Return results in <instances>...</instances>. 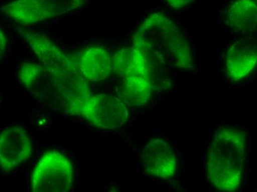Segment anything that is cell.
I'll list each match as a JSON object with an SVG mask.
<instances>
[{
    "mask_svg": "<svg viewBox=\"0 0 257 192\" xmlns=\"http://www.w3.org/2000/svg\"><path fill=\"white\" fill-rule=\"evenodd\" d=\"M133 46L184 70L194 69L192 51L179 28L166 14H150L133 35Z\"/></svg>",
    "mask_w": 257,
    "mask_h": 192,
    "instance_id": "cell-1",
    "label": "cell"
},
{
    "mask_svg": "<svg viewBox=\"0 0 257 192\" xmlns=\"http://www.w3.org/2000/svg\"><path fill=\"white\" fill-rule=\"evenodd\" d=\"M246 155L245 134L233 126L216 131L208 149L207 176L219 191H236L241 185Z\"/></svg>",
    "mask_w": 257,
    "mask_h": 192,
    "instance_id": "cell-2",
    "label": "cell"
},
{
    "mask_svg": "<svg viewBox=\"0 0 257 192\" xmlns=\"http://www.w3.org/2000/svg\"><path fill=\"white\" fill-rule=\"evenodd\" d=\"M41 63L56 76L74 96L83 108L93 93L74 60L46 36L28 31H19Z\"/></svg>",
    "mask_w": 257,
    "mask_h": 192,
    "instance_id": "cell-3",
    "label": "cell"
},
{
    "mask_svg": "<svg viewBox=\"0 0 257 192\" xmlns=\"http://www.w3.org/2000/svg\"><path fill=\"white\" fill-rule=\"evenodd\" d=\"M19 80L27 91L44 105L60 113L81 117V106L78 98L43 65L31 62L23 64Z\"/></svg>",
    "mask_w": 257,
    "mask_h": 192,
    "instance_id": "cell-4",
    "label": "cell"
},
{
    "mask_svg": "<svg viewBox=\"0 0 257 192\" xmlns=\"http://www.w3.org/2000/svg\"><path fill=\"white\" fill-rule=\"evenodd\" d=\"M73 166L59 151H48L34 168L31 189L34 192H67L73 182Z\"/></svg>",
    "mask_w": 257,
    "mask_h": 192,
    "instance_id": "cell-5",
    "label": "cell"
},
{
    "mask_svg": "<svg viewBox=\"0 0 257 192\" xmlns=\"http://www.w3.org/2000/svg\"><path fill=\"white\" fill-rule=\"evenodd\" d=\"M87 0H15L6 5L5 13L21 24H34L74 12Z\"/></svg>",
    "mask_w": 257,
    "mask_h": 192,
    "instance_id": "cell-6",
    "label": "cell"
},
{
    "mask_svg": "<svg viewBox=\"0 0 257 192\" xmlns=\"http://www.w3.org/2000/svg\"><path fill=\"white\" fill-rule=\"evenodd\" d=\"M81 117L103 129H117L127 121L126 104L117 97L108 94L92 95L83 108Z\"/></svg>",
    "mask_w": 257,
    "mask_h": 192,
    "instance_id": "cell-7",
    "label": "cell"
},
{
    "mask_svg": "<svg viewBox=\"0 0 257 192\" xmlns=\"http://www.w3.org/2000/svg\"><path fill=\"white\" fill-rule=\"evenodd\" d=\"M32 142L23 126L6 128L0 133V168L5 172L15 169L29 159Z\"/></svg>",
    "mask_w": 257,
    "mask_h": 192,
    "instance_id": "cell-8",
    "label": "cell"
},
{
    "mask_svg": "<svg viewBox=\"0 0 257 192\" xmlns=\"http://www.w3.org/2000/svg\"><path fill=\"white\" fill-rule=\"evenodd\" d=\"M143 163L149 175L170 179L177 169L176 154L167 140L152 139L144 146Z\"/></svg>",
    "mask_w": 257,
    "mask_h": 192,
    "instance_id": "cell-9",
    "label": "cell"
},
{
    "mask_svg": "<svg viewBox=\"0 0 257 192\" xmlns=\"http://www.w3.org/2000/svg\"><path fill=\"white\" fill-rule=\"evenodd\" d=\"M256 46L254 40L244 38L235 42L226 54L227 74L234 82L248 76L256 65Z\"/></svg>",
    "mask_w": 257,
    "mask_h": 192,
    "instance_id": "cell-10",
    "label": "cell"
},
{
    "mask_svg": "<svg viewBox=\"0 0 257 192\" xmlns=\"http://www.w3.org/2000/svg\"><path fill=\"white\" fill-rule=\"evenodd\" d=\"M78 67L87 82H102L112 73V58L103 48L92 47L83 54Z\"/></svg>",
    "mask_w": 257,
    "mask_h": 192,
    "instance_id": "cell-11",
    "label": "cell"
},
{
    "mask_svg": "<svg viewBox=\"0 0 257 192\" xmlns=\"http://www.w3.org/2000/svg\"><path fill=\"white\" fill-rule=\"evenodd\" d=\"M112 65L114 73L120 79L136 76L150 78L145 56L133 45L116 53L112 59Z\"/></svg>",
    "mask_w": 257,
    "mask_h": 192,
    "instance_id": "cell-12",
    "label": "cell"
},
{
    "mask_svg": "<svg viewBox=\"0 0 257 192\" xmlns=\"http://www.w3.org/2000/svg\"><path fill=\"white\" fill-rule=\"evenodd\" d=\"M227 20L232 29L241 34L256 31L257 3L256 0H236L227 12Z\"/></svg>",
    "mask_w": 257,
    "mask_h": 192,
    "instance_id": "cell-13",
    "label": "cell"
},
{
    "mask_svg": "<svg viewBox=\"0 0 257 192\" xmlns=\"http://www.w3.org/2000/svg\"><path fill=\"white\" fill-rule=\"evenodd\" d=\"M117 87L119 98L131 107H140L148 102L153 87L148 76H136L121 79Z\"/></svg>",
    "mask_w": 257,
    "mask_h": 192,
    "instance_id": "cell-14",
    "label": "cell"
},
{
    "mask_svg": "<svg viewBox=\"0 0 257 192\" xmlns=\"http://www.w3.org/2000/svg\"><path fill=\"white\" fill-rule=\"evenodd\" d=\"M171 7L175 9H182L190 5L194 0H165Z\"/></svg>",
    "mask_w": 257,
    "mask_h": 192,
    "instance_id": "cell-15",
    "label": "cell"
},
{
    "mask_svg": "<svg viewBox=\"0 0 257 192\" xmlns=\"http://www.w3.org/2000/svg\"><path fill=\"white\" fill-rule=\"evenodd\" d=\"M8 40L6 34L0 29V61L4 58L7 49Z\"/></svg>",
    "mask_w": 257,
    "mask_h": 192,
    "instance_id": "cell-16",
    "label": "cell"
}]
</instances>
